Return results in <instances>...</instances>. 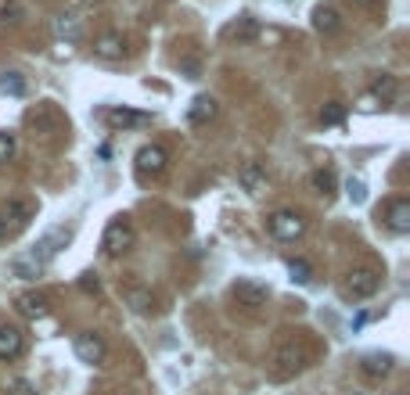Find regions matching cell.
Returning a JSON list of instances; mask_svg holds the SVG:
<instances>
[{
	"label": "cell",
	"mask_w": 410,
	"mask_h": 395,
	"mask_svg": "<svg viewBox=\"0 0 410 395\" xmlns=\"http://www.w3.org/2000/svg\"><path fill=\"white\" fill-rule=\"evenodd\" d=\"M8 395H36V388L25 381V377H19V381H11L8 385Z\"/></svg>",
	"instance_id": "29"
},
{
	"label": "cell",
	"mask_w": 410,
	"mask_h": 395,
	"mask_svg": "<svg viewBox=\"0 0 410 395\" xmlns=\"http://www.w3.org/2000/svg\"><path fill=\"white\" fill-rule=\"evenodd\" d=\"M216 98H209V93H198V98L191 101V108H187V119H191L195 126H205V122H213L216 119Z\"/></svg>",
	"instance_id": "18"
},
{
	"label": "cell",
	"mask_w": 410,
	"mask_h": 395,
	"mask_svg": "<svg viewBox=\"0 0 410 395\" xmlns=\"http://www.w3.org/2000/svg\"><path fill=\"white\" fill-rule=\"evenodd\" d=\"M360 370H364L367 377H385V374H392V356H385V352H371V356H364V363H360Z\"/></svg>",
	"instance_id": "23"
},
{
	"label": "cell",
	"mask_w": 410,
	"mask_h": 395,
	"mask_svg": "<svg viewBox=\"0 0 410 395\" xmlns=\"http://www.w3.org/2000/svg\"><path fill=\"white\" fill-rule=\"evenodd\" d=\"M133 169H137V177L140 180H162L166 177V169H169V155H166V148H159V144H144L137 151V158H133Z\"/></svg>",
	"instance_id": "7"
},
{
	"label": "cell",
	"mask_w": 410,
	"mask_h": 395,
	"mask_svg": "<svg viewBox=\"0 0 410 395\" xmlns=\"http://www.w3.org/2000/svg\"><path fill=\"white\" fill-rule=\"evenodd\" d=\"M230 298H234V306H238V309L259 313V309L266 306V298H270V288H266L263 280H256V277H241V280L230 288Z\"/></svg>",
	"instance_id": "5"
},
{
	"label": "cell",
	"mask_w": 410,
	"mask_h": 395,
	"mask_svg": "<svg viewBox=\"0 0 410 395\" xmlns=\"http://www.w3.org/2000/svg\"><path fill=\"white\" fill-rule=\"evenodd\" d=\"M94 54L101 61H122L126 58V40L119 33H101V36H94Z\"/></svg>",
	"instance_id": "15"
},
{
	"label": "cell",
	"mask_w": 410,
	"mask_h": 395,
	"mask_svg": "<svg viewBox=\"0 0 410 395\" xmlns=\"http://www.w3.org/2000/svg\"><path fill=\"white\" fill-rule=\"evenodd\" d=\"M288 277H292V284H310L313 280V266L306 259H288Z\"/></svg>",
	"instance_id": "25"
},
{
	"label": "cell",
	"mask_w": 410,
	"mask_h": 395,
	"mask_svg": "<svg viewBox=\"0 0 410 395\" xmlns=\"http://www.w3.org/2000/svg\"><path fill=\"white\" fill-rule=\"evenodd\" d=\"M349 4H353L356 11H367V14H374V11H382V8H385V0H349Z\"/></svg>",
	"instance_id": "30"
},
{
	"label": "cell",
	"mask_w": 410,
	"mask_h": 395,
	"mask_svg": "<svg viewBox=\"0 0 410 395\" xmlns=\"http://www.w3.org/2000/svg\"><path fill=\"white\" fill-rule=\"evenodd\" d=\"M385 227L396 234H410V198H389L385 201Z\"/></svg>",
	"instance_id": "13"
},
{
	"label": "cell",
	"mask_w": 410,
	"mask_h": 395,
	"mask_svg": "<svg viewBox=\"0 0 410 395\" xmlns=\"http://www.w3.org/2000/svg\"><path fill=\"white\" fill-rule=\"evenodd\" d=\"M238 183H241V191H245V194H263L266 187H270L266 166H259V162H245V166L238 169Z\"/></svg>",
	"instance_id": "11"
},
{
	"label": "cell",
	"mask_w": 410,
	"mask_h": 395,
	"mask_svg": "<svg viewBox=\"0 0 410 395\" xmlns=\"http://www.w3.org/2000/svg\"><path fill=\"white\" fill-rule=\"evenodd\" d=\"M14 309H19L25 320H43V316L51 313V298H47L43 291H22L19 298H14Z\"/></svg>",
	"instance_id": "10"
},
{
	"label": "cell",
	"mask_w": 410,
	"mask_h": 395,
	"mask_svg": "<svg viewBox=\"0 0 410 395\" xmlns=\"http://www.w3.org/2000/svg\"><path fill=\"white\" fill-rule=\"evenodd\" d=\"M266 230H270L277 241H303L306 237V219L292 212V209H277L266 216Z\"/></svg>",
	"instance_id": "6"
},
{
	"label": "cell",
	"mask_w": 410,
	"mask_h": 395,
	"mask_svg": "<svg viewBox=\"0 0 410 395\" xmlns=\"http://www.w3.org/2000/svg\"><path fill=\"white\" fill-rule=\"evenodd\" d=\"M396 93H400V79L396 76H389V72H382L371 83V98L378 101V104H389V101H396Z\"/></svg>",
	"instance_id": "20"
},
{
	"label": "cell",
	"mask_w": 410,
	"mask_h": 395,
	"mask_svg": "<svg viewBox=\"0 0 410 395\" xmlns=\"http://www.w3.org/2000/svg\"><path fill=\"white\" fill-rule=\"evenodd\" d=\"M335 172H331V169H317V172H313V191H321V194H331V191H335Z\"/></svg>",
	"instance_id": "26"
},
{
	"label": "cell",
	"mask_w": 410,
	"mask_h": 395,
	"mask_svg": "<svg viewBox=\"0 0 410 395\" xmlns=\"http://www.w3.org/2000/svg\"><path fill=\"white\" fill-rule=\"evenodd\" d=\"M80 288H83V291H98L101 284H98V277H94V273H83V277H80Z\"/></svg>",
	"instance_id": "31"
},
{
	"label": "cell",
	"mask_w": 410,
	"mask_h": 395,
	"mask_svg": "<svg viewBox=\"0 0 410 395\" xmlns=\"http://www.w3.org/2000/svg\"><path fill=\"white\" fill-rule=\"evenodd\" d=\"M310 341L299 338V335H285L274 352H270V363H266V374H270V381H292V377H299L306 367H310Z\"/></svg>",
	"instance_id": "1"
},
{
	"label": "cell",
	"mask_w": 410,
	"mask_h": 395,
	"mask_svg": "<svg viewBox=\"0 0 410 395\" xmlns=\"http://www.w3.org/2000/svg\"><path fill=\"white\" fill-rule=\"evenodd\" d=\"M19 19H22V8H19V4L4 8V22H19Z\"/></svg>",
	"instance_id": "33"
},
{
	"label": "cell",
	"mask_w": 410,
	"mask_h": 395,
	"mask_svg": "<svg viewBox=\"0 0 410 395\" xmlns=\"http://www.w3.org/2000/svg\"><path fill=\"white\" fill-rule=\"evenodd\" d=\"M338 11L331 8V4H321V8H313V29L317 33H324V36H331V33H338Z\"/></svg>",
	"instance_id": "21"
},
{
	"label": "cell",
	"mask_w": 410,
	"mask_h": 395,
	"mask_svg": "<svg viewBox=\"0 0 410 395\" xmlns=\"http://www.w3.org/2000/svg\"><path fill=\"white\" fill-rule=\"evenodd\" d=\"M14 148H19L14 133H11V130H0V162H8V158L14 155Z\"/></svg>",
	"instance_id": "28"
},
{
	"label": "cell",
	"mask_w": 410,
	"mask_h": 395,
	"mask_svg": "<svg viewBox=\"0 0 410 395\" xmlns=\"http://www.w3.org/2000/svg\"><path fill=\"white\" fill-rule=\"evenodd\" d=\"M25 352V335L19 327H0V359L11 363Z\"/></svg>",
	"instance_id": "16"
},
{
	"label": "cell",
	"mask_w": 410,
	"mask_h": 395,
	"mask_svg": "<svg viewBox=\"0 0 410 395\" xmlns=\"http://www.w3.org/2000/svg\"><path fill=\"white\" fill-rule=\"evenodd\" d=\"M133 245H137V234H133V223L126 216H116L112 223L105 227V234H101V251H105V256H112V259L126 256Z\"/></svg>",
	"instance_id": "4"
},
{
	"label": "cell",
	"mask_w": 410,
	"mask_h": 395,
	"mask_svg": "<svg viewBox=\"0 0 410 395\" xmlns=\"http://www.w3.org/2000/svg\"><path fill=\"white\" fill-rule=\"evenodd\" d=\"M378 288H382V270L374 262H356L345 273V298H353V302H364V298L378 295Z\"/></svg>",
	"instance_id": "3"
},
{
	"label": "cell",
	"mask_w": 410,
	"mask_h": 395,
	"mask_svg": "<svg viewBox=\"0 0 410 395\" xmlns=\"http://www.w3.org/2000/svg\"><path fill=\"white\" fill-rule=\"evenodd\" d=\"M36 216V205L29 198H11L4 209H0V241H14Z\"/></svg>",
	"instance_id": "2"
},
{
	"label": "cell",
	"mask_w": 410,
	"mask_h": 395,
	"mask_svg": "<svg viewBox=\"0 0 410 395\" xmlns=\"http://www.w3.org/2000/svg\"><path fill=\"white\" fill-rule=\"evenodd\" d=\"M122 302L130 306L137 316H151L155 313V295H151V288H144V284H126Z\"/></svg>",
	"instance_id": "12"
},
{
	"label": "cell",
	"mask_w": 410,
	"mask_h": 395,
	"mask_svg": "<svg viewBox=\"0 0 410 395\" xmlns=\"http://www.w3.org/2000/svg\"><path fill=\"white\" fill-rule=\"evenodd\" d=\"M72 352H76V359H80V363H87V367H98V363H105V356H108V345H105L101 335L83 330V335H76Z\"/></svg>",
	"instance_id": "9"
},
{
	"label": "cell",
	"mask_w": 410,
	"mask_h": 395,
	"mask_svg": "<svg viewBox=\"0 0 410 395\" xmlns=\"http://www.w3.org/2000/svg\"><path fill=\"white\" fill-rule=\"evenodd\" d=\"M72 4H80V8H90V11H94V8H101L105 0H72Z\"/></svg>",
	"instance_id": "34"
},
{
	"label": "cell",
	"mask_w": 410,
	"mask_h": 395,
	"mask_svg": "<svg viewBox=\"0 0 410 395\" xmlns=\"http://www.w3.org/2000/svg\"><path fill=\"white\" fill-rule=\"evenodd\" d=\"M8 273L19 277V280H36V277L43 273V266H36L33 259H29V251H25V256H14V259L8 262Z\"/></svg>",
	"instance_id": "22"
},
{
	"label": "cell",
	"mask_w": 410,
	"mask_h": 395,
	"mask_svg": "<svg viewBox=\"0 0 410 395\" xmlns=\"http://www.w3.org/2000/svg\"><path fill=\"white\" fill-rule=\"evenodd\" d=\"M360 112H378V101L371 98V93H364V98H360Z\"/></svg>",
	"instance_id": "32"
},
{
	"label": "cell",
	"mask_w": 410,
	"mask_h": 395,
	"mask_svg": "<svg viewBox=\"0 0 410 395\" xmlns=\"http://www.w3.org/2000/svg\"><path fill=\"white\" fill-rule=\"evenodd\" d=\"M51 29H54V36H58V40L76 43V40H83L87 22H83V19H76V14H69V11H61V14H54V19H51Z\"/></svg>",
	"instance_id": "14"
},
{
	"label": "cell",
	"mask_w": 410,
	"mask_h": 395,
	"mask_svg": "<svg viewBox=\"0 0 410 395\" xmlns=\"http://www.w3.org/2000/svg\"><path fill=\"white\" fill-rule=\"evenodd\" d=\"M69 237H72V234H69L65 227H54V230H47V234L40 237V241H36V248L29 251V259H33L36 266H43V270H47V266H51V262L58 259V251L69 245Z\"/></svg>",
	"instance_id": "8"
},
{
	"label": "cell",
	"mask_w": 410,
	"mask_h": 395,
	"mask_svg": "<svg viewBox=\"0 0 410 395\" xmlns=\"http://www.w3.org/2000/svg\"><path fill=\"white\" fill-rule=\"evenodd\" d=\"M0 90H4L8 98H22V93H25L22 72H4V76H0Z\"/></svg>",
	"instance_id": "24"
},
{
	"label": "cell",
	"mask_w": 410,
	"mask_h": 395,
	"mask_svg": "<svg viewBox=\"0 0 410 395\" xmlns=\"http://www.w3.org/2000/svg\"><path fill=\"white\" fill-rule=\"evenodd\" d=\"M105 122L116 126V130H126V126H144V122H151V115H148V112H130V108H108Z\"/></svg>",
	"instance_id": "19"
},
{
	"label": "cell",
	"mask_w": 410,
	"mask_h": 395,
	"mask_svg": "<svg viewBox=\"0 0 410 395\" xmlns=\"http://www.w3.org/2000/svg\"><path fill=\"white\" fill-rule=\"evenodd\" d=\"M342 119H345V104H338V101L324 104V112H321V122H324V126H338Z\"/></svg>",
	"instance_id": "27"
},
{
	"label": "cell",
	"mask_w": 410,
	"mask_h": 395,
	"mask_svg": "<svg viewBox=\"0 0 410 395\" xmlns=\"http://www.w3.org/2000/svg\"><path fill=\"white\" fill-rule=\"evenodd\" d=\"M259 36V25H256V19L252 14H241L238 22H230L227 29H224V40H230V43H252Z\"/></svg>",
	"instance_id": "17"
}]
</instances>
